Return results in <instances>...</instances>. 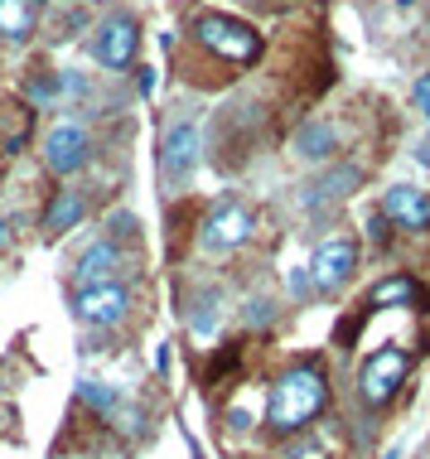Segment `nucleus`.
<instances>
[{
  "label": "nucleus",
  "instance_id": "1",
  "mask_svg": "<svg viewBox=\"0 0 430 459\" xmlns=\"http://www.w3.org/2000/svg\"><path fill=\"white\" fill-rule=\"evenodd\" d=\"M329 406V377L319 363H295L276 377L271 387V406H266V420H271L276 436H295Z\"/></svg>",
  "mask_w": 430,
  "mask_h": 459
},
{
  "label": "nucleus",
  "instance_id": "2",
  "mask_svg": "<svg viewBox=\"0 0 430 459\" xmlns=\"http://www.w3.org/2000/svg\"><path fill=\"white\" fill-rule=\"evenodd\" d=\"M194 39L203 48H213L218 58H228V64H256V58H262V34H256L247 20L213 15V10L194 20Z\"/></svg>",
  "mask_w": 430,
  "mask_h": 459
},
{
  "label": "nucleus",
  "instance_id": "3",
  "mask_svg": "<svg viewBox=\"0 0 430 459\" xmlns=\"http://www.w3.org/2000/svg\"><path fill=\"white\" fill-rule=\"evenodd\" d=\"M199 155H203V135L194 121H175L165 135H159V151H155V165H159V179L165 184H184L199 169Z\"/></svg>",
  "mask_w": 430,
  "mask_h": 459
},
{
  "label": "nucleus",
  "instance_id": "4",
  "mask_svg": "<svg viewBox=\"0 0 430 459\" xmlns=\"http://www.w3.org/2000/svg\"><path fill=\"white\" fill-rule=\"evenodd\" d=\"M407 372H411V353H407V349H377V353L363 363V372H358L363 402H367V406H387L391 396H397V387L407 382Z\"/></svg>",
  "mask_w": 430,
  "mask_h": 459
},
{
  "label": "nucleus",
  "instance_id": "5",
  "mask_svg": "<svg viewBox=\"0 0 430 459\" xmlns=\"http://www.w3.org/2000/svg\"><path fill=\"white\" fill-rule=\"evenodd\" d=\"M136 48H141V30H136V20H131V15L112 10V15L97 24V34H92V58H97L102 68L126 73L131 64H136Z\"/></svg>",
  "mask_w": 430,
  "mask_h": 459
},
{
  "label": "nucleus",
  "instance_id": "6",
  "mask_svg": "<svg viewBox=\"0 0 430 459\" xmlns=\"http://www.w3.org/2000/svg\"><path fill=\"white\" fill-rule=\"evenodd\" d=\"M358 271V242H348V238H329V242H319L314 252H310V266H305V285H314L319 295H329V290H339L343 281Z\"/></svg>",
  "mask_w": 430,
  "mask_h": 459
},
{
  "label": "nucleus",
  "instance_id": "7",
  "mask_svg": "<svg viewBox=\"0 0 430 459\" xmlns=\"http://www.w3.org/2000/svg\"><path fill=\"white\" fill-rule=\"evenodd\" d=\"M199 242H203V252H237V247L252 242V213L242 204H218L203 218Z\"/></svg>",
  "mask_w": 430,
  "mask_h": 459
},
{
  "label": "nucleus",
  "instance_id": "8",
  "mask_svg": "<svg viewBox=\"0 0 430 459\" xmlns=\"http://www.w3.org/2000/svg\"><path fill=\"white\" fill-rule=\"evenodd\" d=\"M88 160H92V141L78 121H58V126L44 135V165L54 169V175H78Z\"/></svg>",
  "mask_w": 430,
  "mask_h": 459
},
{
  "label": "nucleus",
  "instance_id": "9",
  "mask_svg": "<svg viewBox=\"0 0 430 459\" xmlns=\"http://www.w3.org/2000/svg\"><path fill=\"white\" fill-rule=\"evenodd\" d=\"M73 309H78L82 325H92V329H112V325H121V319H126V309H131V290H126V285H116V281H107V285H88V290H78Z\"/></svg>",
  "mask_w": 430,
  "mask_h": 459
},
{
  "label": "nucleus",
  "instance_id": "10",
  "mask_svg": "<svg viewBox=\"0 0 430 459\" xmlns=\"http://www.w3.org/2000/svg\"><path fill=\"white\" fill-rule=\"evenodd\" d=\"M358 179H363V169L358 165H334V169H324L319 179H310L300 189V208L305 213H314V218H324L334 204H343L353 189H358Z\"/></svg>",
  "mask_w": 430,
  "mask_h": 459
},
{
  "label": "nucleus",
  "instance_id": "11",
  "mask_svg": "<svg viewBox=\"0 0 430 459\" xmlns=\"http://www.w3.org/2000/svg\"><path fill=\"white\" fill-rule=\"evenodd\" d=\"M383 218H391L407 232H430V194L411 189V184H391L383 194Z\"/></svg>",
  "mask_w": 430,
  "mask_h": 459
},
{
  "label": "nucleus",
  "instance_id": "12",
  "mask_svg": "<svg viewBox=\"0 0 430 459\" xmlns=\"http://www.w3.org/2000/svg\"><path fill=\"white\" fill-rule=\"evenodd\" d=\"M82 218H88V198H82V189H58L44 208V232L48 238H64V232L78 228Z\"/></svg>",
  "mask_w": 430,
  "mask_h": 459
},
{
  "label": "nucleus",
  "instance_id": "13",
  "mask_svg": "<svg viewBox=\"0 0 430 459\" xmlns=\"http://www.w3.org/2000/svg\"><path fill=\"white\" fill-rule=\"evenodd\" d=\"M116 266H121L116 242H92L88 252L78 256V285H82V290H88V285H107L116 276Z\"/></svg>",
  "mask_w": 430,
  "mask_h": 459
},
{
  "label": "nucleus",
  "instance_id": "14",
  "mask_svg": "<svg viewBox=\"0 0 430 459\" xmlns=\"http://www.w3.org/2000/svg\"><path fill=\"white\" fill-rule=\"evenodd\" d=\"M334 145H339V135H334V126L329 121H305L300 131H295V141H290V151L300 155V160H329L334 155Z\"/></svg>",
  "mask_w": 430,
  "mask_h": 459
},
{
  "label": "nucleus",
  "instance_id": "15",
  "mask_svg": "<svg viewBox=\"0 0 430 459\" xmlns=\"http://www.w3.org/2000/svg\"><path fill=\"white\" fill-rule=\"evenodd\" d=\"M34 34V5L30 0H0V39L24 44Z\"/></svg>",
  "mask_w": 430,
  "mask_h": 459
},
{
  "label": "nucleus",
  "instance_id": "16",
  "mask_svg": "<svg viewBox=\"0 0 430 459\" xmlns=\"http://www.w3.org/2000/svg\"><path fill=\"white\" fill-rule=\"evenodd\" d=\"M416 300H421V285H416L411 276H387V281L373 290V305H383V309H391V305H416Z\"/></svg>",
  "mask_w": 430,
  "mask_h": 459
},
{
  "label": "nucleus",
  "instance_id": "17",
  "mask_svg": "<svg viewBox=\"0 0 430 459\" xmlns=\"http://www.w3.org/2000/svg\"><path fill=\"white\" fill-rule=\"evenodd\" d=\"M58 92H64V78H58V73H34V78L24 82V97H30V107H54Z\"/></svg>",
  "mask_w": 430,
  "mask_h": 459
},
{
  "label": "nucleus",
  "instance_id": "18",
  "mask_svg": "<svg viewBox=\"0 0 430 459\" xmlns=\"http://www.w3.org/2000/svg\"><path fill=\"white\" fill-rule=\"evenodd\" d=\"M78 396H82L88 406H97V411H112V406L121 402V396H116L112 387H102L97 377H82V382H78Z\"/></svg>",
  "mask_w": 430,
  "mask_h": 459
},
{
  "label": "nucleus",
  "instance_id": "19",
  "mask_svg": "<svg viewBox=\"0 0 430 459\" xmlns=\"http://www.w3.org/2000/svg\"><path fill=\"white\" fill-rule=\"evenodd\" d=\"M189 325H194V333H213V325H218L213 300H203V309H194V315H189Z\"/></svg>",
  "mask_w": 430,
  "mask_h": 459
},
{
  "label": "nucleus",
  "instance_id": "20",
  "mask_svg": "<svg viewBox=\"0 0 430 459\" xmlns=\"http://www.w3.org/2000/svg\"><path fill=\"white\" fill-rule=\"evenodd\" d=\"M411 102H416V111H426V117H430V73H421V78H416Z\"/></svg>",
  "mask_w": 430,
  "mask_h": 459
},
{
  "label": "nucleus",
  "instance_id": "21",
  "mask_svg": "<svg viewBox=\"0 0 430 459\" xmlns=\"http://www.w3.org/2000/svg\"><path fill=\"white\" fill-rule=\"evenodd\" d=\"M107 228H112V238H136V218H131V213H112Z\"/></svg>",
  "mask_w": 430,
  "mask_h": 459
},
{
  "label": "nucleus",
  "instance_id": "22",
  "mask_svg": "<svg viewBox=\"0 0 430 459\" xmlns=\"http://www.w3.org/2000/svg\"><path fill=\"white\" fill-rule=\"evenodd\" d=\"M416 160H421V165H430V131L421 135V145H416Z\"/></svg>",
  "mask_w": 430,
  "mask_h": 459
},
{
  "label": "nucleus",
  "instance_id": "23",
  "mask_svg": "<svg viewBox=\"0 0 430 459\" xmlns=\"http://www.w3.org/2000/svg\"><path fill=\"white\" fill-rule=\"evenodd\" d=\"M367 228H373V238H377V242H383V238H387V218H383V213H377L373 222H367Z\"/></svg>",
  "mask_w": 430,
  "mask_h": 459
},
{
  "label": "nucleus",
  "instance_id": "24",
  "mask_svg": "<svg viewBox=\"0 0 430 459\" xmlns=\"http://www.w3.org/2000/svg\"><path fill=\"white\" fill-rule=\"evenodd\" d=\"M5 238H10V228H5V213H0V247H5Z\"/></svg>",
  "mask_w": 430,
  "mask_h": 459
}]
</instances>
